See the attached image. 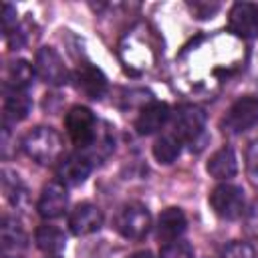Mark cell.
Segmentation results:
<instances>
[{
    "mask_svg": "<svg viewBox=\"0 0 258 258\" xmlns=\"http://www.w3.org/2000/svg\"><path fill=\"white\" fill-rule=\"evenodd\" d=\"M222 258H258V254L252 244L236 240V242H230L222 250Z\"/></svg>",
    "mask_w": 258,
    "mask_h": 258,
    "instance_id": "cell-22",
    "label": "cell"
},
{
    "mask_svg": "<svg viewBox=\"0 0 258 258\" xmlns=\"http://www.w3.org/2000/svg\"><path fill=\"white\" fill-rule=\"evenodd\" d=\"M67 206H69L67 187L60 181H50V183H46L42 187L38 204H36V210L44 220H54V218L64 214Z\"/></svg>",
    "mask_w": 258,
    "mask_h": 258,
    "instance_id": "cell-12",
    "label": "cell"
},
{
    "mask_svg": "<svg viewBox=\"0 0 258 258\" xmlns=\"http://www.w3.org/2000/svg\"><path fill=\"white\" fill-rule=\"evenodd\" d=\"M2 28H4L6 36H10V32L16 28V10H14L12 4L2 6Z\"/></svg>",
    "mask_w": 258,
    "mask_h": 258,
    "instance_id": "cell-24",
    "label": "cell"
},
{
    "mask_svg": "<svg viewBox=\"0 0 258 258\" xmlns=\"http://www.w3.org/2000/svg\"><path fill=\"white\" fill-rule=\"evenodd\" d=\"M48 258H58V256H48Z\"/></svg>",
    "mask_w": 258,
    "mask_h": 258,
    "instance_id": "cell-28",
    "label": "cell"
},
{
    "mask_svg": "<svg viewBox=\"0 0 258 258\" xmlns=\"http://www.w3.org/2000/svg\"><path fill=\"white\" fill-rule=\"evenodd\" d=\"M24 153L40 165H48L60 161L62 153V139L56 129L52 127H34L22 137Z\"/></svg>",
    "mask_w": 258,
    "mask_h": 258,
    "instance_id": "cell-1",
    "label": "cell"
},
{
    "mask_svg": "<svg viewBox=\"0 0 258 258\" xmlns=\"http://www.w3.org/2000/svg\"><path fill=\"white\" fill-rule=\"evenodd\" d=\"M228 26L240 38H258V4L236 2L230 8Z\"/></svg>",
    "mask_w": 258,
    "mask_h": 258,
    "instance_id": "cell-10",
    "label": "cell"
},
{
    "mask_svg": "<svg viewBox=\"0 0 258 258\" xmlns=\"http://www.w3.org/2000/svg\"><path fill=\"white\" fill-rule=\"evenodd\" d=\"M28 248V236L18 220L4 216L0 226V252L2 258H22Z\"/></svg>",
    "mask_w": 258,
    "mask_h": 258,
    "instance_id": "cell-9",
    "label": "cell"
},
{
    "mask_svg": "<svg viewBox=\"0 0 258 258\" xmlns=\"http://www.w3.org/2000/svg\"><path fill=\"white\" fill-rule=\"evenodd\" d=\"M34 67L26 60H14L8 64L6 71V83L4 89H16V91H26L34 79Z\"/></svg>",
    "mask_w": 258,
    "mask_h": 258,
    "instance_id": "cell-19",
    "label": "cell"
},
{
    "mask_svg": "<svg viewBox=\"0 0 258 258\" xmlns=\"http://www.w3.org/2000/svg\"><path fill=\"white\" fill-rule=\"evenodd\" d=\"M187 226V218L181 208H167L157 218V238L161 242H173L177 240Z\"/></svg>",
    "mask_w": 258,
    "mask_h": 258,
    "instance_id": "cell-15",
    "label": "cell"
},
{
    "mask_svg": "<svg viewBox=\"0 0 258 258\" xmlns=\"http://www.w3.org/2000/svg\"><path fill=\"white\" fill-rule=\"evenodd\" d=\"M103 226V212L95 204H79L69 216V228L75 236H89Z\"/></svg>",
    "mask_w": 258,
    "mask_h": 258,
    "instance_id": "cell-13",
    "label": "cell"
},
{
    "mask_svg": "<svg viewBox=\"0 0 258 258\" xmlns=\"http://www.w3.org/2000/svg\"><path fill=\"white\" fill-rule=\"evenodd\" d=\"M210 206L220 218L236 220L244 214V208H246L244 189L232 183H220L210 194Z\"/></svg>",
    "mask_w": 258,
    "mask_h": 258,
    "instance_id": "cell-5",
    "label": "cell"
},
{
    "mask_svg": "<svg viewBox=\"0 0 258 258\" xmlns=\"http://www.w3.org/2000/svg\"><path fill=\"white\" fill-rule=\"evenodd\" d=\"M206 169L216 179H230V177H234L236 171H238V159H236L234 149L230 145H224L222 149H218L210 157Z\"/></svg>",
    "mask_w": 258,
    "mask_h": 258,
    "instance_id": "cell-16",
    "label": "cell"
},
{
    "mask_svg": "<svg viewBox=\"0 0 258 258\" xmlns=\"http://www.w3.org/2000/svg\"><path fill=\"white\" fill-rule=\"evenodd\" d=\"M64 127H67V133L71 137V141L81 149H89V145L95 141L97 137V131H99V125H97V119L93 115L91 109L87 107H71L67 117H64Z\"/></svg>",
    "mask_w": 258,
    "mask_h": 258,
    "instance_id": "cell-4",
    "label": "cell"
},
{
    "mask_svg": "<svg viewBox=\"0 0 258 258\" xmlns=\"http://www.w3.org/2000/svg\"><path fill=\"white\" fill-rule=\"evenodd\" d=\"M171 117V111L167 103L163 101H151L145 107H141L137 119H135V129L139 135H151L159 131Z\"/></svg>",
    "mask_w": 258,
    "mask_h": 258,
    "instance_id": "cell-14",
    "label": "cell"
},
{
    "mask_svg": "<svg viewBox=\"0 0 258 258\" xmlns=\"http://www.w3.org/2000/svg\"><path fill=\"white\" fill-rule=\"evenodd\" d=\"M159 258H194V248L185 240H173L165 242L159 250Z\"/></svg>",
    "mask_w": 258,
    "mask_h": 258,
    "instance_id": "cell-21",
    "label": "cell"
},
{
    "mask_svg": "<svg viewBox=\"0 0 258 258\" xmlns=\"http://www.w3.org/2000/svg\"><path fill=\"white\" fill-rule=\"evenodd\" d=\"M32 107V101L26 91H16V89H4V119L18 123L28 117Z\"/></svg>",
    "mask_w": 258,
    "mask_h": 258,
    "instance_id": "cell-18",
    "label": "cell"
},
{
    "mask_svg": "<svg viewBox=\"0 0 258 258\" xmlns=\"http://www.w3.org/2000/svg\"><path fill=\"white\" fill-rule=\"evenodd\" d=\"M34 242L38 246V250H42L48 256H56L64 250L67 246V236L58 226L52 224H42L36 228L34 232Z\"/></svg>",
    "mask_w": 258,
    "mask_h": 258,
    "instance_id": "cell-17",
    "label": "cell"
},
{
    "mask_svg": "<svg viewBox=\"0 0 258 258\" xmlns=\"http://www.w3.org/2000/svg\"><path fill=\"white\" fill-rule=\"evenodd\" d=\"M34 71L48 85L58 87V85H64L69 81V69L62 60V56L52 46L38 48V52L34 56Z\"/></svg>",
    "mask_w": 258,
    "mask_h": 258,
    "instance_id": "cell-6",
    "label": "cell"
},
{
    "mask_svg": "<svg viewBox=\"0 0 258 258\" xmlns=\"http://www.w3.org/2000/svg\"><path fill=\"white\" fill-rule=\"evenodd\" d=\"M115 228L127 240H141L151 228V214L143 204L129 202L121 206V210L117 212Z\"/></svg>",
    "mask_w": 258,
    "mask_h": 258,
    "instance_id": "cell-3",
    "label": "cell"
},
{
    "mask_svg": "<svg viewBox=\"0 0 258 258\" xmlns=\"http://www.w3.org/2000/svg\"><path fill=\"white\" fill-rule=\"evenodd\" d=\"M246 169H248V175L252 179V183L258 185V139H254L248 147V153H246Z\"/></svg>",
    "mask_w": 258,
    "mask_h": 258,
    "instance_id": "cell-23",
    "label": "cell"
},
{
    "mask_svg": "<svg viewBox=\"0 0 258 258\" xmlns=\"http://www.w3.org/2000/svg\"><path fill=\"white\" fill-rule=\"evenodd\" d=\"M91 167L93 163L85 153H67L56 165V181H60L64 187H77L89 177Z\"/></svg>",
    "mask_w": 258,
    "mask_h": 258,
    "instance_id": "cell-8",
    "label": "cell"
},
{
    "mask_svg": "<svg viewBox=\"0 0 258 258\" xmlns=\"http://www.w3.org/2000/svg\"><path fill=\"white\" fill-rule=\"evenodd\" d=\"M246 228H248V232H250L254 238H258V202H254V204H252V208L248 210Z\"/></svg>",
    "mask_w": 258,
    "mask_h": 258,
    "instance_id": "cell-26",
    "label": "cell"
},
{
    "mask_svg": "<svg viewBox=\"0 0 258 258\" xmlns=\"http://www.w3.org/2000/svg\"><path fill=\"white\" fill-rule=\"evenodd\" d=\"M258 123V99L252 95L240 97L226 113L224 127L230 133H244Z\"/></svg>",
    "mask_w": 258,
    "mask_h": 258,
    "instance_id": "cell-7",
    "label": "cell"
},
{
    "mask_svg": "<svg viewBox=\"0 0 258 258\" xmlns=\"http://www.w3.org/2000/svg\"><path fill=\"white\" fill-rule=\"evenodd\" d=\"M73 83L81 95H85L87 99H93V101L103 99L107 93V87H109L103 71L89 62L77 67V71L73 73Z\"/></svg>",
    "mask_w": 258,
    "mask_h": 258,
    "instance_id": "cell-11",
    "label": "cell"
},
{
    "mask_svg": "<svg viewBox=\"0 0 258 258\" xmlns=\"http://www.w3.org/2000/svg\"><path fill=\"white\" fill-rule=\"evenodd\" d=\"M218 4H208V2H194L191 10L198 14V18H212V14L218 10Z\"/></svg>",
    "mask_w": 258,
    "mask_h": 258,
    "instance_id": "cell-25",
    "label": "cell"
},
{
    "mask_svg": "<svg viewBox=\"0 0 258 258\" xmlns=\"http://www.w3.org/2000/svg\"><path fill=\"white\" fill-rule=\"evenodd\" d=\"M171 125H173V135H177L181 143H189L194 149V143L204 135L206 113L198 105L183 103L171 113Z\"/></svg>",
    "mask_w": 258,
    "mask_h": 258,
    "instance_id": "cell-2",
    "label": "cell"
},
{
    "mask_svg": "<svg viewBox=\"0 0 258 258\" xmlns=\"http://www.w3.org/2000/svg\"><path fill=\"white\" fill-rule=\"evenodd\" d=\"M181 139L177 137V135H173V133H165V135H161V137H157L155 139V143H153V157H155V161L157 163H163V165H169V163H173L177 157H179V153H181Z\"/></svg>",
    "mask_w": 258,
    "mask_h": 258,
    "instance_id": "cell-20",
    "label": "cell"
},
{
    "mask_svg": "<svg viewBox=\"0 0 258 258\" xmlns=\"http://www.w3.org/2000/svg\"><path fill=\"white\" fill-rule=\"evenodd\" d=\"M129 258H153V254H151L149 250H141V252H135V254H131Z\"/></svg>",
    "mask_w": 258,
    "mask_h": 258,
    "instance_id": "cell-27",
    "label": "cell"
}]
</instances>
